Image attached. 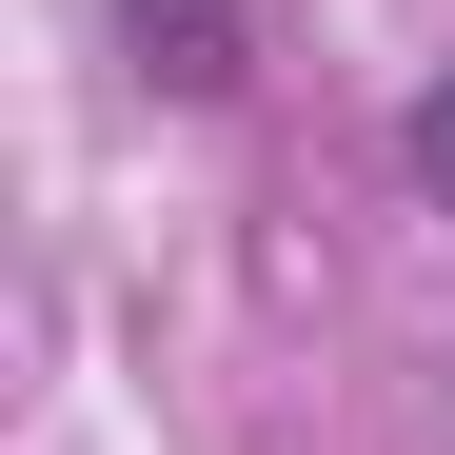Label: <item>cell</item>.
Listing matches in <instances>:
<instances>
[{
	"label": "cell",
	"instance_id": "obj_1",
	"mask_svg": "<svg viewBox=\"0 0 455 455\" xmlns=\"http://www.w3.org/2000/svg\"><path fill=\"white\" fill-rule=\"evenodd\" d=\"M119 40L159 60L179 100H218V80H238V60H258V0H119Z\"/></svg>",
	"mask_w": 455,
	"mask_h": 455
},
{
	"label": "cell",
	"instance_id": "obj_2",
	"mask_svg": "<svg viewBox=\"0 0 455 455\" xmlns=\"http://www.w3.org/2000/svg\"><path fill=\"white\" fill-rule=\"evenodd\" d=\"M396 159H416V198L455 218V80H416V119H396Z\"/></svg>",
	"mask_w": 455,
	"mask_h": 455
}]
</instances>
